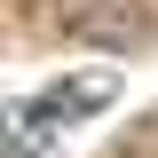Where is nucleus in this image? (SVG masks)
<instances>
[{"label": "nucleus", "mask_w": 158, "mask_h": 158, "mask_svg": "<svg viewBox=\"0 0 158 158\" xmlns=\"http://www.w3.org/2000/svg\"><path fill=\"white\" fill-rule=\"evenodd\" d=\"M111 95H118L111 71H71V79H56V87L32 103V118H40V127H71V118H95Z\"/></svg>", "instance_id": "1"}]
</instances>
